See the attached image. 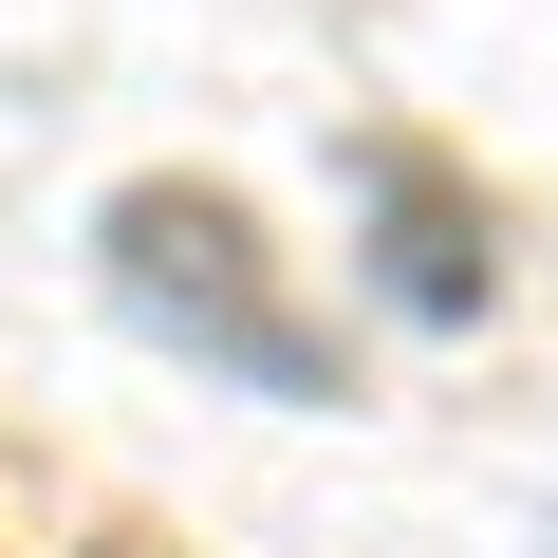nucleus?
<instances>
[{"label": "nucleus", "mask_w": 558, "mask_h": 558, "mask_svg": "<svg viewBox=\"0 0 558 558\" xmlns=\"http://www.w3.org/2000/svg\"><path fill=\"white\" fill-rule=\"evenodd\" d=\"M112 299H131L149 336H186L205 373L279 391V410H336V391H354L336 336L279 299V242L242 223V186H112Z\"/></svg>", "instance_id": "obj_1"}, {"label": "nucleus", "mask_w": 558, "mask_h": 558, "mask_svg": "<svg viewBox=\"0 0 558 558\" xmlns=\"http://www.w3.org/2000/svg\"><path fill=\"white\" fill-rule=\"evenodd\" d=\"M354 186H373V279H391V299H410V317H484V279H502L484 186H465L447 149H410V131H373Z\"/></svg>", "instance_id": "obj_2"}]
</instances>
